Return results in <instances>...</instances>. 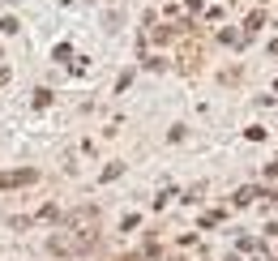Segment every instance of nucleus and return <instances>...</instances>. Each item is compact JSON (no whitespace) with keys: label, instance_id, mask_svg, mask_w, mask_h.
Instances as JSON below:
<instances>
[]
</instances>
